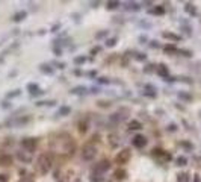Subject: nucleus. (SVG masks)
Listing matches in <instances>:
<instances>
[{
  "instance_id": "f257e3e1",
  "label": "nucleus",
  "mask_w": 201,
  "mask_h": 182,
  "mask_svg": "<svg viewBox=\"0 0 201 182\" xmlns=\"http://www.w3.org/2000/svg\"><path fill=\"white\" fill-rule=\"evenodd\" d=\"M51 147L57 153H73L74 150L73 138H70L67 133H61L51 141Z\"/></svg>"
},
{
  "instance_id": "f03ea898",
  "label": "nucleus",
  "mask_w": 201,
  "mask_h": 182,
  "mask_svg": "<svg viewBox=\"0 0 201 182\" xmlns=\"http://www.w3.org/2000/svg\"><path fill=\"white\" fill-rule=\"evenodd\" d=\"M53 167V159L49 153H41L36 159V169L41 175H47Z\"/></svg>"
},
{
  "instance_id": "7ed1b4c3",
  "label": "nucleus",
  "mask_w": 201,
  "mask_h": 182,
  "mask_svg": "<svg viewBox=\"0 0 201 182\" xmlns=\"http://www.w3.org/2000/svg\"><path fill=\"white\" fill-rule=\"evenodd\" d=\"M97 155V147L92 146V144H86L82 150V159L83 161H92Z\"/></svg>"
},
{
  "instance_id": "20e7f679",
  "label": "nucleus",
  "mask_w": 201,
  "mask_h": 182,
  "mask_svg": "<svg viewBox=\"0 0 201 182\" xmlns=\"http://www.w3.org/2000/svg\"><path fill=\"white\" fill-rule=\"evenodd\" d=\"M110 169V162L108 159H102L100 162L95 164V167L92 169V175H102L104 176V173H108V170Z\"/></svg>"
},
{
  "instance_id": "39448f33",
  "label": "nucleus",
  "mask_w": 201,
  "mask_h": 182,
  "mask_svg": "<svg viewBox=\"0 0 201 182\" xmlns=\"http://www.w3.org/2000/svg\"><path fill=\"white\" fill-rule=\"evenodd\" d=\"M36 144H38L36 138H23V140H21V147L29 153H32L36 149Z\"/></svg>"
},
{
  "instance_id": "423d86ee",
  "label": "nucleus",
  "mask_w": 201,
  "mask_h": 182,
  "mask_svg": "<svg viewBox=\"0 0 201 182\" xmlns=\"http://www.w3.org/2000/svg\"><path fill=\"white\" fill-rule=\"evenodd\" d=\"M124 114H127V109H121V111H118V112H114V114L109 117V121L112 123L114 126L120 125V123L124 121L126 117H127V115H124Z\"/></svg>"
},
{
  "instance_id": "0eeeda50",
  "label": "nucleus",
  "mask_w": 201,
  "mask_h": 182,
  "mask_svg": "<svg viewBox=\"0 0 201 182\" xmlns=\"http://www.w3.org/2000/svg\"><path fill=\"white\" fill-rule=\"evenodd\" d=\"M129 159H130V150H129V149H124V150H121V152L115 156L116 164H126V162H129Z\"/></svg>"
},
{
  "instance_id": "6e6552de",
  "label": "nucleus",
  "mask_w": 201,
  "mask_h": 182,
  "mask_svg": "<svg viewBox=\"0 0 201 182\" xmlns=\"http://www.w3.org/2000/svg\"><path fill=\"white\" fill-rule=\"evenodd\" d=\"M132 143H133V146H135L136 149H142V147L147 146V138H145L144 135H136Z\"/></svg>"
},
{
  "instance_id": "1a4fd4ad",
  "label": "nucleus",
  "mask_w": 201,
  "mask_h": 182,
  "mask_svg": "<svg viewBox=\"0 0 201 182\" xmlns=\"http://www.w3.org/2000/svg\"><path fill=\"white\" fill-rule=\"evenodd\" d=\"M156 71H157L159 76L163 78L165 81H168V79H169V71H168V67L165 65V64H159L157 68H156Z\"/></svg>"
},
{
  "instance_id": "9d476101",
  "label": "nucleus",
  "mask_w": 201,
  "mask_h": 182,
  "mask_svg": "<svg viewBox=\"0 0 201 182\" xmlns=\"http://www.w3.org/2000/svg\"><path fill=\"white\" fill-rule=\"evenodd\" d=\"M17 158L20 159L21 162H24V164L32 162V155H30L29 152H23V150H20V152H17Z\"/></svg>"
},
{
  "instance_id": "9b49d317",
  "label": "nucleus",
  "mask_w": 201,
  "mask_h": 182,
  "mask_svg": "<svg viewBox=\"0 0 201 182\" xmlns=\"http://www.w3.org/2000/svg\"><path fill=\"white\" fill-rule=\"evenodd\" d=\"M162 36H163V38H166V40H169V41H174V42H177V41L182 40V38H180V35H176V34H172V32H163Z\"/></svg>"
},
{
  "instance_id": "f8f14e48",
  "label": "nucleus",
  "mask_w": 201,
  "mask_h": 182,
  "mask_svg": "<svg viewBox=\"0 0 201 182\" xmlns=\"http://www.w3.org/2000/svg\"><path fill=\"white\" fill-rule=\"evenodd\" d=\"M27 91H29L30 94H35V96L42 94V91L39 90V87L36 84H27Z\"/></svg>"
},
{
  "instance_id": "ddd939ff",
  "label": "nucleus",
  "mask_w": 201,
  "mask_h": 182,
  "mask_svg": "<svg viewBox=\"0 0 201 182\" xmlns=\"http://www.w3.org/2000/svg\"><path fill=\"white\" fill-rule=\"evenodd\" d=\"M30 119L29 117H20V119H17L15 121H11V125L12 126H21V125H26V123H29Z\"/></svg>"
},
{
  "instance_id": "4468645a",
  "label": "nucleus",
  "mask_w": 201,
  "mask_h": 182,
  "mask_svg": "<svg viewBox=\"0 0 201 182\" xmlns=\"http://www.w3.org/2000/svg\"><path fill=\"white\" fill-rule=\"evenodd\" d=\"M184 11H186L189 15H192V17H194V15H197V8H195L192 3H186V5H184Z\"/></svg>"
},
{
  "instance_id": "2eb2a0df",
  "label": "nucleus",
  "mask_w": 201,
  "mask_h": 182,
  "mask_svg": "<svg viewBox=\"0 0 201 182\" xmlns=\"http://www.w3.org/2000/svg\"><path fill=\"white\" fill-rule=\"evenodd\" d=\"M26 17H27V12H26V11H18L17 14H14L12 20L14 21H21V20H24Z\"/></svg>"
},
{
  "instance_id": "dca6fc26",
  "label": "nucleus",
  "mask_w": 201,
  "mask_h": 182,
  "mask_svg": "<svg viewBox=\"0 0 201 182\" xmlns=\"http://www.w3.org/2000/svg\"><path fill=\"white\" fill-rule=\"evenodd\" d=\"M139 3H136V2H127L126 3V9L127 11H139Z\"/></svg>"
},
{
  "instance_id": "f3484780",
  "label": "nucleus",
  "mask_w": 201,
  "mask_h": 182,
  "mask_svg": "<svg viewBox=\"0 0 201 182\" xmlns=\"http://www.w3.org/2000/svg\"><path fill=\"white\" fill-rule=\"evenodd\" d=\"M71 112V108H68V106H61L59 108V111H57V115L59 117H65V115H68Z\"/></svg>"
},
{
  "instance_id": "a211bd4d",
  "label": "nucleus",
  "mask_w": 201,
  "mask_h": 182,
  "mask_svg": "<svg viewBox=\"0 0 201 182\" xmlns=\"http://www.w3.org/2000/svg\"><path fill=\"white\" fill-rule=\"evenodd\" d=\"M11 162H12V158L8 156V155H2L0 156V165H9Z\"/></svg>"
},
{
  "instance_id": "6ab92c4d",
  "label": "nucleus",
  "mask_w": 201,
  "mask_h": 182,
  "mask_svg": "<svg viewBox=\"0 0 201 182\" xmlns=\"http://www.w3.org/2000/svg\"><path fill=\"white\" fill-rule=\"evenodd\" d=\"M148 12H150V14H153V15H163V14H165V9H163L162 6H157V8H153V9H150Z\"/></svg>"
},
{
  "instance_id": "aec40b11",
  "label": "nucleus",
  "mask_w": 201,
  "mask_h": 182,
  "mask_svg": "<svg viewBox=\"0 0 201 182\" xmlns=\"http://www.w3.org/2000/svg\"><path fill=\"white\" fill-rule=\"evenodd\" d=\"M120 6V2H116V0H109L108 3H106V8H108L109 11H112V9H116Z\"/></svg>"
},
{
  "instance_id": "412c9836",
  "label": "nucleus",
  "mask_w": 201,
  "mask_h": 182,
  "mask_svg": "<svg viewBox=\"0 0 201 182\" xmlns=\"http://www.w3.org/2000/svg\"><path fill=\"white\" fill-rule=\"evenodd\" d=\"M129 127L130 129H133V131H138V129H141L142 125H141V121H138V120H132L129 123Z\"/></svg>"
},
{
  "instance_id": "4be33fe9",
  "label": "nucleus",
  "mask_w": 201,
  "mask_h": 182,
  "mask_svg": "<svg viewBox=\"0 0 201 182\" xmlns=\"http://www.w3.org/2000/svg\"><path fill=\"white\" fill-rule=\"evenodd\" d=\"M177 182H189V175L188 173H180L177 176Z\"/></svg>"
},
{
  "instance_id": "5701e85b",
  "label": "nucleus",
  "mask_w": 201,
  "mask_h": 182,
  "mask_svg": "<svg viewBox=\"0 0 201 182\" xmlns=\"http://www.w3.org/2000/svg\"><path fill=\"white\" fill-rule=\"evenodd\" d=\"M178 97L182 99V100H186V102H190V100H192V96L188 94V93H183V91H180V93H178Z\"/></svg>"
},
{
  "instance_id": "b1692460",
  "label": "nucleus",
  "mask_w": 201,
  "mask_h": 182,
  "mask_svg": "<svg viewBox=\"0 0 201 182\" xmlns=\"http://www.w3.org/2000/svg\"><path fill=\"white\" fill-rule=\"evenodd\" d=\"M176 162H177L178 167H183V165H186V164H188V159L184 158V156H178V158L176 159Z\"/></svg>"
},
{
  "instance_id": "393cba45",
  "label": "nucleus",
  "mask_w": 201,
  "mask_h": 182,
  "mask_svg": "<svg viewBox=\"0 0 201 182\" xmlns=\"http://www.w3.org/2000/svg\"><path fill=\"white\" fill-rule=\"evenodd\" d=\"M41 71L42 73H47V74H53V68L50 65H45V64H42L41 65Z\"/></svg>"
},
{
  "instance_id": "a878e982",
  "label": "nucleus",
  "mask_w": 201,
  "mask_h": 182,
  "mask_svg": "<svg viewBox=\"0 0 201 182\" xmlns=\"http://www.w3.org/2000/svg\"><path fill=\"white\" fill-rule=\"evenodd\" d=\"M126 172H124V170H116V172H115V178L116 179H120V181H123L124 178H126Z\"/></svg>"
},
{
  "instance_id": "bb28decb",
  "label": "nucleus",
  "mask_w": 201,
  "mask_h": 182,
  "mask_svg": "<svg viewBox=\"0 0 201 182\" xmlns=\"http://www.w3.org/2000/svg\"><path fill=\"white\" fill-rule=\"evenodd\" d=\"M165 52H166V53H178V49H177L176 46H171V44H169V46H165Z\"/></svg>"
},
{
  "instance_id": "cd10ccee",
  "label": "nucleus",
  "mask_w": 201,
  "mask_h": 182,
  "mask_svg": "<svg viewBox=\"0 0 201 182\" xmlns=\"http://www.w3.org/2000/svg\"><path fill=\"white\" fill-rule=\"evenodd\" d=\"M85 62H86V58H85V56L74 58V64H76V65H80V64H85Z\"/></svg>"
},
{
  "instance_id": "c85d7f7f",
  "label": "nucleus",
  "mask_w": 201,
  "mask_h": 182,
  "mask_svg": "<svg viewBox=\"0 0 201 182\" xmlns=\"http://www.w3.org/2000/svg\"><path fill=\"white\" fill-rule=\"evenodd\" d=\"M85 91H86V88H85V87H76V88L71 90V93L73 94H79V93H85Z\"/></svg>"
},
{
  "instance_id": "c756f323",
  "label": "nucleus",
  "mask_w": 201,
  "mask_h": 182,
  "mask_svg": "<svg viewBox=\"0 0 201 182\" xmlns=\"http://www.w3.org/2000/svg\"><path fill=\"white\" fill-rule=\"evenodd\" d=\"M79 131H80V132H86L88 131V123L86 121L80 123V125H79Z\"/></svg>"
},
{
  "instance_id": "7c9ffc66",
  "label": "nucleus",
  "mask_w": 201,
  "mask_h": 182,
  "mask_svg": "<svg viewBox=\"0 0 201 182\" xmlns=\"http://www.w3.org/2000/svg\"><path fill=\"white\" fill-rule=\"evenodd\" d=\"M116 44V38H109V40H106V46L108 47H114Z\"/></svg>"
},
{
  "instance_id": "2f4dec72",
  "label": "nucleus",
  "mask_w": 201,
  "mask_h": 182,
  "mask_svg": "<svg viewBox=\"0 0 201 182\" xmlns=\"http://www.w3.org/2000/svg\"><path fill=\"white\" fill-rule=\"evenodd\" d=\"M17 96H20V90H15V91H12V93H8L6 97L8 99H12V97H17Z\"/></svg>"
},
{
  "instance_id": "473e14b6",
  "label": "nucleus",
  "mask_w": 201,
  "mask_h": 182,
  "mask_svg": "<svg viewBox=\"0 0 201 182\" xmlns=\"http://www.w3.org/2000/svg\"><path fill=\"white\" fill-rule=\"evenodd\" d=\"M0 182H8V176L6 175H0Z\"/></svg>"
},
{
  "instance_id": "72a5a7b5",
  "label": "nucleus",
  "mask_w": 201,
  "mask_h": 182,
  "mask_svg": "<svg viewBox=\"0 0 201 182\" xmlns=\"http://www.w3.org/2000/svg\"><path fill=\"white\" fill-rule=\"evenodd\" d=\"M106 34H108L106 30H104V32H100V34H97V35H95V38H103V36H104Z\"/></svg>"
},
{
  "instance_id": "f704fd0d",
  "label": "nucleus",
  "mask_w": 201,
  "mask_h": 182,
  "mask_svg": "<svg viewBox=\"0 0 201 182\" xmlns=\"http://www.w3.org/2000/svg\"><path fill=\"white\" fill-rule=\"evenodd\" d=\"M98 82H100V84H108V82H109V79H106V78H100V79H98Z\"/></svg>"
},
{
  "instance_id": "c9c22d12",
  "label": "nucleus",
  "mask_w": 201,
  "mask_h": 182,
  "mask_svg": "<svg viewBox=\"0 0 201 182\" xmlns=\"http://www.w3.org/2000/svg\"><path fill=\"white\" fill-rule=\"evenodd\" d=\"M138 61H144L145 59V55H142V53H139V56H136Z\"/></svg>"
},
{
  "instance_id": "e433bc0d",
  "label": "nucleus",
  "mask_w": 201,
  "mask_h": 182,
  "mask_svg": "<svg viewBox=\"0 0 201 182\" xmlns=\"http://www.w3.org/2000/svg\"><path fill=\"white\" fill-rule=\"evenodd\" d=\"M98 105L104 108V106H109V102H98Z\"/></svg>"
},
{
  "instance_id": "4c0bfd02",
  "label": "nucleus",
  "mask_w": 201,
  "mask_h": 182,
  "mask_svg": "<svg viewBox=\"0 0 201 182\" xmlns=\"http://www.w3.org/2000/svg\"><path fill=\"white\" fill-rule=\"evenodd\" d=\"M182 146L183 147H188V149H192V144H189V143H182Z\"/></svg>"
},
{
  "instance_id": "58836bf2",
  "label": "nucleus",
  "mask_w": 201,
  "mask_h": 182,
  "mask_svg": "<svg viewBox=\"0 0 201 182\" xmlns=\"http://www.w3.org/2000/svg\"><path fill=\"white\" fill-rule=\"evenodd\" d=\"M97 52H100V47H94V49L91 50V53H92V55H95Z\"/></svg>"
},
{
  "instance_id": "ea45409f",
  "label": "nucleus",
  "mask_w": 201,
  "mask_h": 182,
  "mask_svg": "<svg viewBox=\"0 0 201 182\" xmlns=\"http://www.w3.org/2000/svg\"><path fill=\"white\" fill-rule=\"evenodd\" d=\"M194 182H201V179H200V176H198V175H195V176H194Z\"/></svg>"
},
{
  "instance_id": "a19ab883",
  "label": "nucleus",
  "mask_w": 201,
  "mask_h": 182,
  "mask_svg": "<svg viewBox=\"0 0 201 182\" xmlns=\"http://www.w3.org/2000/svg\"><path fill=\"white\" fill-rule=\"evenodd\" d=\"M151 47H159V44H157V41H153V42H151Z\"/></svg>"
}]
</instances>
